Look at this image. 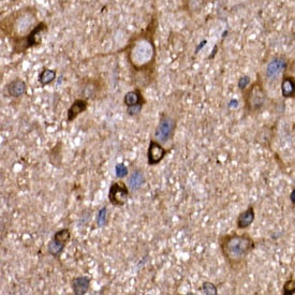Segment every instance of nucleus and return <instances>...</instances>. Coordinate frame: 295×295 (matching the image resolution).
Instances as JSON below:
<instances>
[{
	"label": "nucleus",
	"mask_w": 295,
	"mask_h": 295,
	"mask_svg": "<svg viewBox=\"0 0 295 295\" xmlns=\"http://www.w3.org/2000/svg\"><path fill=\"white\" fill-rule=\"evenodd\" d=\"M66 246L67 245L58 243V241H56L55 239H52L48 245V251L52 257L58 259V258H60L61 254L64 252Z\"/></svg>",
	"instance_id": "nucleus-19"
},
{
	"label": "nucleus",
	"mask_w": 295,
	"mask_h": 295,
	"mask_svg": "<svg viewBox=\"0 0 295 295\" xmlns=\"http://www.w3.org/2000/svg\"><path fill=\"white\" fill-rule=\"evenodd\" d=\"M219 248L222 257L229 268L233 272H238L246 266L249 255L251 254L256 243L248 233H229L220 235Z\"/></svg>",
	"instance_id": "nucleus-2"
},
{
	"label": "nucleus",
	"mask_w": 295,
	"mask_h": 295,
	"mask_svg": "<svg viewBox=\"0 0 295 295\" xmlns=\"http://www.w3.org/2000/svg\"><path fill=\"white\" fill-rule=\"evenodd\" d=\"M91 281L88 276H77L71 280V288L75 295H84L91 287Z\"/></svg>",
	"instance_id": "nucleus-14"
},
{
	"label": "nucleus",
	"mask_w": 295,
	"mask_h": 295,
	"mask_svg": "<svg viewBox=\"0 0 295 295\" xmlns=\"http://www.w3.org/2000/svg\"><path fill=\"white\" fill-rule=\"evenodd\" d=\"M6 92L8 96L17 99V98L23 97L27 93V84L24 79L16 77L7 84Z\"/></svg>",
	"instance_id": "nucleus-10"
},
{
	"label": "nucleus",
	"mask_w": 295,
	"mask_h": 295,
	"mask_svg": "<svg viewBox=\"0 0 295 295\" xmlns=\"http://www.w3.org/2000/svg\"><path fill=\"white\" fill-rule=\"evenodd\" d=\"M281 95L285 99H295V76L283 74L281 77Z\"/></svg>",
	"instance_id": "nucleus-15"
},
{
	"label": "nucleus",
	"mask_w": 295,
	"mask_h": 295,
	"mask_svg": "<svg viewBox=\"0 0 295 295\" xmlns=\"http://www.w3.org/2000/svg\"><path fill=\"white\" fill-rule=\"evenodd\" d=\"M123 104L126 105V107H133L139 105L144 106L146 104V100L144 96H143L142 89L136 87L133 91L128 92L123 97Z\"/></svg>",
	"instance_id": "nucleus-11"
},
{
	"label": "nucleus",
	"mask_w": 295,
	"mask_h": 295,
	"mask_svg": "<svg viewBox=\"0 0 295 295\" xmlns=\"http://www.w3.org/2000/svg\"><path fill=\"white\" fill-rule=\"evenodd\" d=\"M150 27L145 31L134 35L128 43L126 52L127 60L132 69L136 87H146L155 79L157 49Z\"/></svg>",
	"instance_id": "nucleus-1"
},
{
	"label": "nucleus",
	"mask_w": 295,
	"mask_h": 295,
	"mask_svg": "<svg viewBox=\"0 0 295 295\" xmlns=\"http://www.w3.org/2000/svg\"><path fill=\"white\" fill-rule=\"evenodd\" d=\"M243 99L245 111L248 114H258L264 109L267 101V93L260 77H258L251 85L245 89Z\"/></svg>",
	"instance_id": "nucleus-4"
},
{
	"label": "nucleus",
	"mask_w": 295,
	"mask_h": 295,
	"mask_svg": "<svg viewBox=\"0 0 295 295\" xmlns=\"http://www.w3.org/2000/svg\"><path fill=\"white\" fill-rule=\"evenodd\" d=\"M88 106H89V103L87 99H84V98L75 99L67 111V122L74 121L77 118L78 115H80L88 110Z\"/></svg>",
	"instance_id": "nucleus-9"
},
{
	"label": "nucleus",
	"mask_w": 295,
	"mask_h": 295,
	"mask_svg": "<svg viewBox=\"0 0 295 295\" xmlns=\"http://www.w3.org/2000/svg\"><path fill=\"white\" fill-rule=\"evenodd\" d=\"M208 3L209 0H183V9L190 16H194L201 13Z\"/></svg>",
	"instance_id": "nucleus-13"
},
{
	"label": "nucleus",
	"mask_w": 295,
	"mask_h": 295,
	"mask_svg": "<svg viewBox=\"0 0 295 295\" xmlns=\"http://www.w3.org/2000/svg\"><path fill=\"white\" fill-rule=\"evenodd\" d=\"M145 184V175L141 170H136L133 171L129 178V188L131 190L136 191Z\"/></svg>",
	"instance_id": "nucleus-18"
},
{
	"label": "nucleus",
	"mask_w": 295,
	"mask_h": 295,
	"mask_svg": "<svg viewBox=\"0 0 295 295\" xmlns=\"http://www.w3.org/2000/svg\"><path fill=\"white\" fill-rule=\"evenodd\" d=\"M290 68V60L283 55H277L268 62L265 69V77L270 80H275L279 76H283Z\"/></svg>",
	"instance_id": "nucleus-7"
},
{
	"label": "nucleus",
	"mask_w": 295,
	"mask_h": 295,
	"mask_svg": "<svg viewBox=\"0 0 295 295\" xmlns=\"http://www.w3.org/2000/svg\"><path fill=\"white\" fill-rule=\"evenodd\" d=\"M143 110V105L139 106H133V107H127V113L129 116H132V117H136V116L140 115Z\"/></svg>",
	"instance_id": "nucleus-25"
},
{
	"label": "nucleus",
	"mask_w": 295,
	"mask_h": 295,
	"mask_svg": "<svg viewBox=\"0 0 295 295\" xmlns=\"http://www.w3.org/2000/svg\"><path fill=\"white\" fill-rule=\"evenodd\" d=\"M128 174H129V170L123 163H117L115 165V175L116 177L119 178V180H122V178L127 177Z\"/></svg>",
	"instance_id": "nucleus-22"
},
{
	"label": "nucleus",
	"mask_w": 295,
	"mask_h": 295,
	"mask_svg": "<svg viewBox=\"0 0 295 295\" xmlns=\"http://www.w3.org/2000/svg\"><path fill=\"white\" fill-rule=\"evenodd\" d=\"M49 31L48 24L39 22L33 28L25 35H17L11 38V46L14 54H24L28 50L41 46L44 34Z\"/></svg>",
	"instance_id": "nucleus-3"
},
{
	"label": "nucleus",
	"mask_w": 295,
	"mask_h": 295,
	"mask_svg": "<svg viewBox=\"0 0 295 295\" xmlns=\"http://www.w3.org/2000/svg\"><path fill=\"white\" fill-rule=\"evenodd\" d=\"M295 293V279H289L283 285V294L292 295Z\"/></svg>",
	"instance_id": "nucleus-24"
},
{
	"label": "nucleus",
	"mask_w": 295,
	"mask_h": 295,
	"mask_svg": "<svg viewBox=\"0 0 295 295\" xmlns=\"http://www.w3.org/2000/svg\"><path fill=\"white\" fill-rule=\"evenodd\" d=\"M293 130H295V122H294V124H293Z\"/></svg>",
	"instance_id": "nucleus-28"
},
{
	"label": "nucleus",
	"mask_w": 295,
	"mask_h": 295,
	"mask_svg": "<svg viewBox=\"0 0 295 295\" xmlns=\"http://www.w3.org/2000/svg\"><path fill=\"white\" fill-rule=\"evenodd\" d=\"M200 290L203 291L204 294H212V295H216L217 294L216 285H215L212 282H204L202 284V287H201Z\"/></svg>",
	"instance_id": "nucleus-23"
},
{
	"label": "nucleus",
	"mask_w": 295,
	"mask_h": 295,
	"mask_svg": "<svg viewBox=\"0 0 295 295\" xmlns=\"http://www.w3.org/2000/svg\"><path fill=\"white\" fill-rule=\"evenodd\" d=\"M12 2H17V0H12Z\"/></svg>",
	"instance_id": "nucleus-29"
},
{
	"label": "nucleus",
	"mask_w": 295,
	"mask_h": 295,
	"mask_svg": "<svg viewBox=\"0 0 295 295\" xmlns=\"http://www.w3.org/2000/svg\"><path fill=\"white\" fill-rule=\"evenodd\" d=\"M177 122L176 120L165 113H161L158 126L155 131V139L161 144H166L170 141H172L175 131H176Z\"/></svg>",
	"instance_id": "nucleus-5"
},
{
	"label": "nucleus",
	"mask_w": 295,
	"mask_h": 295,
	"mask_svg": "<svg viewBox=\"0 0 295 295\" xmlns=\"http://www.w3.org/2000/svg\"><path fill=\"white\" fill-rule=\"evenodd\" d=\"M99 80L96 78H87L84 80L82 86V95L84 99H96L98 94L100 93Z\"/></svg>",
	"instance_id": "nucleus-12"
},
{
	"label": "nucleus",
	"mask_w": 295,
	"mask_h": 295,
	"mask_svg": "<svg viewBox=\"0 0 295 295\" xmlns=\"http://www.w3.org/2000/svg\"><path fill=\"white\" fill-rule=\"evenodd\" d=\"M106 225H107V208H106V206H103L99 210H98L97 227L103 228Z\"/></svg>",
	"instance_id": "nucleus-21"
},
{
	"label": "nucleus",
	"mask_w": 295,
	"mask_h": 295,
	"mask_svg": "<svg viewBox=\"0 0 295 295\" xmlns=\"http://www.w3.org/2000/svg\"><path fill=\"white\" fill-rule=\"evenodd\" d=\"M291 201H292L293 205H295V189L291 193Z\"/></svg>",
	"instance_id": "nucleus-27"
},
{
	"label": "nucleus",
	"mask_w": 295,
	"mask_h": 295,
	"mask_svg": "<svg viewBox=\"0 0 295 295\" xmlns=\"http://www.w3.org/2000/svg\"><path fill=\"white\" fill-rule=\"evenodd\" d=\"M256 218L254 206H249L244 212H241L236 219V226L239 230H245L252 225Z\"/></svg>",
	"instance_id": "nucleus-16"
},
{
	"label": "nucleus",
	"mask_w": 295,
	"mask_h": 295,
	"mask_svg": "<svg viewBox=\"0 0 295 295\" xmlns=\"http://www.w3.org/2000/svg\"><path fill=\"white\" fill-rule=\"evenodd\" d=\"M57 73L56 70H53L50 68H43L38 76V82L42 87H46L51 85L54 80L56 79Z\"/></svg>",
	"instance_id": "nucleus-17"
},
{
	"label": "nucleus",
	"mask_w": 295,
	"mask_h": 295,
	"mask_svg": "<svg viewBox=\"0 0 295 295\" xmlns=\"http://www.w3.org/2000/svg\"><path fill=\"white\" fill-rule=\"evenodd\" d=\"M167 153L168 150L164 148L161 143L154 139H150L147 148V164L149 166L158 165L166 157Z\"/></svg>",
	"instance_id": "nucleus-8"
},
{
	"label": "nucleus",
	"mask_w": 295,
	"mask_h": 295,
	"mask_svg": "<svg viewBox=\"0 0 295 295\" xmlns=\"http://www.w3.org/2000/svg\"><path fill=\"white\" fill-rule=\"evenodd\" d=\"M249 83H250V78H249V76H247V75H245V76H241L240 78H239V80H238V87H239V89L240 91H245V89L247 88V86L249 85Z\"/></svg>",
	"instance_id": "nucleus-26"
},
{
	"label": "nucleus",
	"mask_w": 295,
	"mask_h": 295,
	"mask_svg": "<svg viewBox=\"0 0 295 295\" xmlns=\"http://www.w3.org/2000/svg\"><path fill=\"white\" fill-rule=\"evenodd\" d=\"M130 188L123 182H114L111 184L107 199L115 207H122L126 205L130 196Z\"/></svg>",
	"instance_id": "nucleus-6"
},
{
	"label": "nucleus",
	"mask_w": 295,
	"mask_h": 295,
	"mask_svg": "<svg viewBox=\"0 0 295 295\" xmlns=\"http://www.w3.org/2000/svg\"><path fill=\"white\" fill-rule=\"evenodd\" d=\"M53 239H55L56 241H58V243L67 245L71 239V232L67 228L60 229L55 232V234L53 235Z\"/></svg>",
	"instance_id": "nucleus-20"
}]
</instances>
